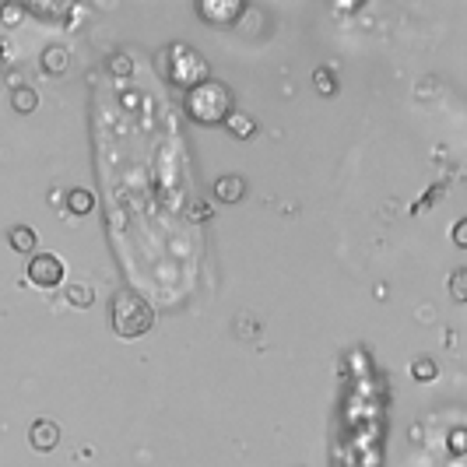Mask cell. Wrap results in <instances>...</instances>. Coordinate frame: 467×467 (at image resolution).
<instances>
[{"mask_svg": "<svg viewBox=\"0 0 467 467\" xmlns=\"http://www.w3.org/2000/svg\"><path fill=\"white\" fill-rule=\"evenodd\" d=\"M29 443H32V450H39V453L56 450V446H60V425L53 422V418H36L32 428H29Z\"/></svg>", "mask_w": 467, "mask_h": 467, "instance_id": "5b68a950", "label": "cell"}, {"mask_svg": "<svg viewBox=\"0 0 467 467\" xmlns=\"http://www.w3.org/2000/svg\"><path fill=\"white\" fill-rule=\"evenodd\" d=\"M7 243H11L14 253H36V232L29 225H14L7 232Z\"/></svg>", "mask_w": 467, "mask_h": 467, "instance_id": "ba28073f", "label": "cell"}, {"mask_svg": "<svg viewBox=\"0 0 467 467\" xmlns=\"http://www.w3.org/2000/svg\"><path fill=\"white\" fill-rule=\"evenodd\" d=\"M67 302H71L74 309H88V306L95 302V292H91V285H81V281H74V285L67 288Z\"/></svg>", "mask_w": 467, "mask_h": 467, "instance_id": "7c38bea8", "label": "cell"}, {"mask_svg": "<svg viewBox=\"0 0 467 467\" xmlns=\"http://www.w3.org/2000/svg\"><path fill=\"white\" fill-rule=\"evenodd\" d=\"M461 443H464V432L457 428V432H453V453H461Z\"/></svg>", "mask_w": 467, "mask_h": 467, "instance_id": "7402d4cb", "label": "cell"}, {"mask_svg": "<svg viewBox=\"0 0 467 467\" xmlns=\"http://www.w3.org/2000/svg\"><path fill=\"white\" fill-rule=\"evenodd\" d=\"M21 18H25V7H18V4H0V21H4L7 29H14Z\"/></svg>", "mask_w": 467, "mask_h": 467, "instance_id": "5bb4252c", "label": "cell"}, {"mask_svg": "<svg viewBox=\"0 0 467 467\" xmlns=\"http://www.w3.org/2000/svg\"><path fill=\"white\" fill-rule=\"evenodd\" d=\"M229 130H232L236 137H253L256 124L250 116H243V113H232V116H229Z\"/></svg>", "mask_w": 467, "mask_h": 467, "instance_id": "4fadbf2b", "label": "cell"}, {"mask_svg": "<svg viewBox=\"0 0 467 467\" xmlns=\"http://www.w3.org/2000/svg\"><path fill=\"white\" fill-rule=\"evenodd\" d=\"M464 278H467L464 267H457V271H453V278H450V296H453V302H464V298H467V292H464Z\"/></svg>", "mask_w": 467, "mask_h": 467, "instance_id": "2e32d148", "label": "cell"}, {"mask_svg": "<svg viewBox=\"0 0 467 467\" xmlns=\"http://www.w3.org/2000/svg\"><path fill=\"white\" fill-rule=\"evenodd\" d=\"M109 71H113L116 78H127V74H134V60H130V56H113V60H109Z\"/></svg>", "mask_w": 467, "mask_h": 467, "instance_id": "ac0fdd59", "label": "cell"}, {"mask_svg": "<svg viewBox=\"0 0 467 467\" xmlns=\"http://www.w3.org/2000/svg\"><path fill=\"white\" fill-rule=\"evenodd\" d=\"M151 323H155V309L148 306V298H141L130 288L116 292V298H113V331H116V338L124 341L144 338L151 331Z\"/></svg>", "mask_w": 467, "mask_h": 467, "instance_id": "6da1fadb", "label": "cell"}, {"mask_svg": "<svg viewBox=\"0 0 467 467\" xmlns=\"http://www.w3.org/2000/svg\"><path fill=\"white\" fill-rule=\"evenodd\" d=\"M211 204H204V201H194V204H190V218H194V221H208V218H211Z\"/></svg>", "mask_w": 467, "mask_h": 467, "instance_id": "ffe728a7", "label": "cell"}, {"mask_svg": "<svg viewBox=\"0 0 467 467\" xmlns=\"http://www.w3.org/2000/svg\"><path fill=\"white\" fill-rule=\"evenodd\" d=\"M243 194H246L243 176H218V179H214V201L236 204V201H243Z\"/></svg>", "mask_w": 467, "mask_h": 467, "instance_id": "8992f818", "label": "cell"}, {"mask_svg": "<svg viewBox=\"0 0 467 467\" xmlns=\"http://www.w3.org/2000/svg\"><path fill=\"white\" fill-rule=\"evenodd\" d=\"M67 208H71V214H91V208H95V197L88 194V190H71L67 194Z\"/></svg>", "mask_w": 467, "mask_h": 467, "instance_id": "8fae6325", "label": "cell"}, {"mask_svg": "<svg viewBox=\"0 0 467 467\" xmlns=\"http://www.w3.org/2000/svg\"><path fill=\"white\" fill-rule=\"evenodd\" d=\"M11 106H14V113H36V106H39V95H36V88H14L11 91Z\"/></svg>", "mask_w": 467, "mask_h": 467, "instance_id": "30bf717a", "label": "cell"}, {"mask_svg": "<svg viewBox=\"0 0 467 467\" xmlns=\"http://www.w3.org/2000/svg\"><path fill=\"white\" fill-rule=\"evenodd\" d=\"M313 81H316V91H320V95H334V91H338V85H334V74H331V71H323V67L313 74Z\"/></svg>", "mask_w": 467, "mask_h": 467, "instance_id": "9a60e30c", "label": "cell"}, {"mask_svg": "<svg viewBox=\"0 0 467 467\" xmlns=\"http://www.w3.org/2000/svg\"><path fill=\"white\" fill-rule=\"evenodd\" d=\"M166 78H169L172 85L179 88H197L208 81V64H204V56L197 53V49H190V46L176 43L166 49Z\"/></svg>", "mask_w": 467, "mask_h": 467, "instance_id": "3957f363", "label": "cell"}, {"mask_svg": "<svg viewBox=\"0 0 467 467\" xmlns=\"http://www.w3.org/2000/svg\"><path fill=\"white\" fill-rule=\"evenodd\" d=\"M186 116L197 124H221L232 116V91L221 81H204V85L186 91Z\"/></svg>", "mask_w": 467, "mask_h": 467, "instance_id": "7a4b0ae2", "label": "cell"}, {"mask_svg": "<svg viewBox=\"0 0 467 467\" xmlns=\"http://www.w3.org/2000/svg\"><path fill=\"white\" fill-rule=\"evenodd\" d=\"M71 67V56L64 46H46L43 49V71L46 74H64Z\"/></svg>", "mask_w": 467, "mask_h": 467, "instance_id": "9c48e42d", "label": "cell"}, {"mask_svg": "<svg viewBox=\"0 0 467 467\" xmlns=\"http://www.w3.org/2000/svg\"><path fill=\"white\" fill-rule=\"evenodd\" d=\"M32 11L43 14V18H60L67 11V4H32Z\"/></svg>", "mask_w": 467, "mask_h": 467, "instance_id": "d6986e66", "label": "cell"}, {"mask_svg": "<svg viewBox=\"0 0 467 467\" xmlns=\"http://www.w3.org/2000/svg\"><path fill=\"white\" fill-rule=\"evenodd\" d=\"M197 11H201V18H208V21H218V25H232V21H236V18H239L246 7H243L239 0H236V4H208V0H204Z\"/></svg>", "mask_w": 467, "mask_h": 467, "instance_id": "52a82bcc", "label": "cell"}, {"mask_svg": "<svg viewBox=\"0 0 467 467\" xmlns=\"http://www.w3.org/2000/svg\"><path fill=\"white\" fill-rule=\"evenodd\" d=\"M467 221H457V229H453V243H457V246H464L467 243V229H464Z\"/></svg>", "mask_w": 467, "mask_h": 467, "instance_id": "44dd1931", "label": "cell"}, {"mask_svg": "<svg viewBox=\"0 0 467 467\" xmlns=\"http://www.w3.org/2000/svg\"><path fill=\"white\" fill-rule=\"evenodd\" d=\"M29 281L36 288H56V285H64V260L56 253H36L29 260Z\"/></svg>", "mask_w": 467, "mask_h": 467, "instance_id": "277c9868", "label": "cell"}, {"mask_svg": "<svg viewBox=\"0 0 467 467\" xmlns=\"http://www.w3.org/2000/svg\"><path fill=\"white\" fill-rule=\"evenodd\" d=\"M411 373H415V380L428 383V380H436V373H439V369H436V362H432V358H418Z\"/></svg>", "mask_w": 467, "mask_h": 467, "instance_id": "e0dca14e", "label": "cell"}]
</instances>
